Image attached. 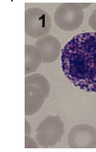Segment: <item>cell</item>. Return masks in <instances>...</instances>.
I'll list each match as a JSON object with an SVG mask.
<instances>
[{
  "instance_id": "6da1fadb",
  "label": "cell",
  "mask_w": 96,
  "mask_h": 152,
  "mask_svg": "<svg viewBox=\"0 0 96 152\" xmlns=\"http://www.w3.org/2000/svg\"><path fill=\"white\" fill-rule=\"evenodd\" d=\"M64 75L75 87L96 92V32L81 33L62 50Z\"/></svg>"
},
{
  "instance_id": "7a4b0ae2",
  "label": "cell",
  "mask_w": 96,
  "mask_h": 152,
  "mask_svg": "<svg viewBox=\"0 0 96 152\" xmlns=\"http://www.w3.org/2000/svg\"><path fill=\"white\" fill-rule=\"evenodd\" d=\"M83 18L82 8L80 4H61L55 12V23L63 30H76L82 24Z\"/></svg>"
},
{
  "instance_id": "3957f363",
  "label": "cell",
  "mask_w": 96,
  "mask_h": 152,
  "mask_svg": "<svg viewBox=\"0 0 96 152\" xmlns=\"http://www.w3.org/2000/svg\"><path fill=\"white\" fill-rule=\"evenodd\" d=\"M25 26L26 31L30 28L37 29V34L42 35L50 31V16L40 9H30L25 12Z\"/></svg>"
},
{
  "instance_id": "277c9868",
  "label": "cell",
  "mask_w": 96,
  "mask_h": 152,
  "mask_svg": "<svg viewBox=\"0 0 96 152\" xmlns=\"http://www.w3.org/2000/svg\"><path fill=\"white\" fill-rule=\"evenodd\" d=\"M89 24L91 27L96 30V9L93 11L89 19Z\"/></svg>"
}]
</instances>
